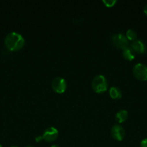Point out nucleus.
<instances>
[{"label":"nucleus","mask_w":147,"mask_h":147,"mask_svg":"<svg viewBox=\"0 0 147 147\" xmlns=\"http://www.w3.org/2000/svg\"><path fill=\"white\" fill-rule=\"evenodd\" d=\"M25 43L23 36L17 32L8 33L4 39V45L10 51H17L22 48Z\"/></svg>","instance_id":"1"},{"label":"nucleus","mask_w":147,"mask_h":147,"mask_svg":"<svg viewBox=\"0 0 147 147\" xmlns=\"http://www.w3.org/2000/svg\"><path fill=\"white\" fill-rule=\"evenodd\" d=\"M108 80L102 75H98L93 78L92 81V88L97 93H102L108 90Z\"/></svg>","instance_id":"2"},{"label":"nucleus","mask_w":147,"mask_h":147,"mask_svg":"<svg viewBox=\"0 0 147 147\" xmlns=\"http://www.w3.org/2000/svg\"><path fill=\"white\" fill-rule=\"evenodd\" d=\"M133 74L134 77L141 81L147 80V65L144 63H138L133 67Z\"/></svg>","instance_id":"3"},{"label":"nucleus","mask_w":147,"mask_h":147,"mask_svg":"<svg viewBox=\"0 0 147 147\" xmlns=\"http://www.w3.org/2000/svg\"><path fill=\"white\" fill-rule=\"evenodd\" d=\"M111 41L112 45L117 48L125 49L128 47V40L125 35L122 33H116L112 34L111 37Z\"/></svg>","instance_id":"4"},{"label":"nucleus","mask_w":147,"mask_h":147,"mask_svg":"<svg viewBox=\"0 0 147 147\" xmlns=\"http://www.w3.org/2000/svg\"><path fill=\"white\" fill-rule=\"evenodd\" d=\"M51 87L53 91L56 93L61 94L63 93L67 88V83L66 80L61 77H56L52 80Z\"/></svg>","instance_id":"5"},{"label":"nucleus","mask_w":147,"mask_h":147,"mask_svg":"<svg viewBox=\"0 0 147 147\" xmlns=\"http://www.w3.org/2000/svg\"><path fill=\"white\" fill-rule=\"evenodd\" d=\"M59 136V131L53 126L48 127L46 130L43 131L42 137L43 140L46 141V142H53L56 140Z\"/></svg>","instance_id":"6"},{"label":"nucleus","mask_w":147,"mask_h":147,"mask_svg":"<svg viewBox=\"0 0 147 147\" xmlns=\"http://www.w3.org/2000/svg\"><path fill=\"white\" fill-rule=\"evenodd\" d=\"M111 136L115 140L121 142L123 140L125 135V131L122 126L120 124H115L111 128Z\"/></svg>","instance_id":"7"},{"label":"nucleus","mask_w":147,"mask_h":147,"mask_svg":"<svg viewBox=\"0 0 147 147\" xmlns=\"http://www.w3.org/2000/svg\"><path fill=\"white\" fill-rule=\"evenodd\" d=\"M131 48L135 52V53L138 54H143L146 50L144 42L140 40H135L133 41L131 45Z\"/></svg>","instance_id":"8"},{"label":"nucleus","mask_w":147,"mask_h":147,"mask_svg":"<svg viewBox=\"0 0 147 147\" xmlns=\"http://www.w3.org/2000/svg\"><path fill=\"white\" fill-rule=\"evenodd\" d=\"M135 52L131 48V47H127L126 48L122 50V57H123L124 59H125L126 60L132 61V60H133L134 58H135Z\"/></svg>","instance_id":"9"},{"label":"nucleus","mask_w":147,"mask_h":147,"mask_svg":"<svg viewBox=\"0 0 147 147\" xmlns=\"http://www.w3.org/2000/svg\"><path fill=\"white\" fill-rule=\"evenodd\" d=\"M109 94L111 98L115 99V100L120 99L122 97V91H121V90L119 88L115 87V86H112L109 89Z\"/></svg>","instance_id":"10"},{"label":"nucleus","mask_w":147,"mask_h":147,"mask_svg":"<svg viewBox=\"0 0 147 147\" xmlns=\"http://www.w3.org/2000/svg\"><path fill=\"white\" fill-rule=\"evenodd\" d=\"M128 113L126 110H120L115 115V120L118 123H122L128 119Z\"/></svg>","instance_id":"11"},{"label":"nucleus","mask_w":147,"mask_h":147,"mask_svg":"<svg viewBox=\"0 0 147 147\" xmlns=\"http://www.w3.org/2000/svg\"><path fill=\"white\" fill-rule=\"evenodd\" d=\"M125 37H127L128 40H131V41L133 42L134 40H137V33L135 30H132V29H129L126 31Z\"/></svg>","instance_id":"12"},{"label":"nucleus","mask_w":147,"mask_h":147,"mask_svg":"<svg viewBox=\"0 0 147 147\" xmlns=\"http://www.w3.org/2000/svg\"><path fill=\"white\" fill-rule=\"evenodd\" d=\"M116 0H102V3L106 6L107 7H112L116 4Z\"/></svg>","instance_id":"13"},{"label":"nucleus","mask_w":147,"mask_h":147,"mask_svg":"<svg viewBox=\"0 0 147 147\" xmlns=\"http://www.w3.org/2000/svg\"><path fill=\"white\" fill-rule=\"evenodd\" d=\"M140 146L141 147H147V138L143 139L140 144Z\"/></svg>","instance_id":"14"},{"label":"nucleus","mask_w":147,"mask_h":147,"mask_svg":"<svg viewBox=\"0 0 147 147\" xmlns=\"http://www.w3.org/2000/svg\"><path fill=\"white\" fill-rule=\"evenodd\" d=\"M41 140H43V137H42V136H37V137L35 138V141L37 142H40Z\"/></svg>","instance_id":"15"},{"label":"nucleus","mask_w":147,"mask_h":147,"mask_svg":"<svg viewBox=\"0 0 147 147\" xmlns=\"http://www.w3.org/2000/svg\"><path fill=\"white\" fill-rule=\"evenodd\" d=\"M144 14H145L147 16V4H146V6H145V7H144Z\"/></svg>","instance_id":"16"},{"label":"nucleus","mask_w":147,"mask_h":147,"mask_svg":"<svg viewBox=\"0 0 147 147\" xmlns=\"http://www.w3.org/2000/svg\"><path fill=\"white\" fill-rule=\"evenodd\" d=\"M50 147H60V146H59V145H57V144H53V145H52V146Z\"/></svg>","instance_id":"17"},{"label":"nucleus","mask_w":147,"mask_h":147,"mask_svg":"<svg viewBox=\"0 0 147 147\" xmlns=\"http://www.w3.org/2000/svg\"><path fill=\"white\" fill-rule=\"evenodd\" d=\"M25 147H35V146H25Z\"/></svg>","instance_id":"18"},{"label":"nucleus","mask_w":147,"mask_h":147,"mask_svg":"<svg viewBox=\"0 0 147 147\" xmlns=\"http://www.w3.org/2000/svg\"><path fill=\"white\" fill-rule=\"evenodd\" d=\"M11 147H17V146H11Z\"/></svg>","instance_id":"19"},{"label":"nucleus","mask_w":147,"mask_h":147,"mask_svg":"<svg viewBox=\"0 0 147 147\" xmlns=\"http://www.w3.org/2000/svg\"><path fill=\"white\" fill-rule=\"evenodd\" d=\"M0 147H2V146H1V144H0Z\"/></svg>","instance_id":"20"}]
</instances>
